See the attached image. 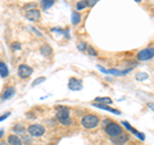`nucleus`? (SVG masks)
<instances>
[{
  "label": "nucleus",
  "instance_id": "nucleus-24",
  "mask_svg": "<svg viewBox=\"0 0 154 145\" xmlns=\"http://www.w3.org/2000/svg\"><path fill=\"white\" fill-rule=\"evenodd\" d=\"M85 2H86V4H88L89 7H94L95 4L99 2V0H85Z\"/></svg>",
  "mask_w": 154,
  "mask_h": 145
},
{
  "label": "nucleus",
  "instance_id": "nucleus-10",
  "mask_svg": "<svg viewBox=\"0 0 154 145\" xmlns=\"http://www.w3.org/2000/svg\"><path fill=\"white\" fill-rule=\"evenodd\" d=\"M8 144L9 145H22V139L16 134L9 135L8 136Z\"/></svg>",
  "mask_w": 154,
  "mask_h": 145
},
{
  "label": "nucleus",
  "instance_id": "nucleus-3",
  "mask_svg": "<svg viewBox=\"0 0 154 145\" xmlns=\"http://www.w3.org/2000/svg\"><path fill=\"white\" fill-rule=\"evenodd\" d=\"M105 132H107L110 137H117V136H119L121 134H123L122 132V127L119 126L118 123H116V122H110V123H108L107 126H105Z\"/></svg>",
  "mask_w": 154,
  "mask_h": 145
},
{
  "label": "nucleus",
  "instance_id": "nucleus-2",
  "mask_svg": "<svg viewBox=\"0 0 154 145\" xmlns=\"http://www.w3.org/2000/svg\"><path fill=\"white\" fill-rule=\"evenodd\" d=\"M99 122H100L99 118L94 114H86L82 117V119H81V125H82L85 128H94L98 126Z\"/></svg>",
  "mask_w": 154,
  "mask_h": 145
},
{
  "label": "nucleus",
  "instance_id": "nucleus-17",
  "mask_svg": "<svg viewBox=\"0 0 154 145\" xmlns=\"http://www.w3.org/2000/svg\"><path fill=\"white\" fill-rule=\"evenodd\" d=\"M80 19H81L80 13H77V12L72 13V23H73V25H77V23L80 22Z\"/></svg>",
  "mask_w": 154,
  "mask_h": 145
},
{
  "label": "nucleus",
  "instance_id": "nucleus-12",
  "mask_svg": "<svg viewBox=\"0 0 154 145\" xmlns=\"http://www.w3.org/2000/svg\"><path fill=\"white\" fill-rule=\"evenodd\" d=\"M93 105H94V107H98V108H100V109L108 110V112L116 113V114H121V112H119V110L114 109V108H110V107H108V105H104V104H100V103H95V104H93Z\"/></svg>",
  "mask_w": 154,
  "mask_h": 145
},
{
  "label": "nucleus",
  "instance_id": "nucleus-28",
  "mask_svg": "<svg viewBox=\"0 0 154 145\" xmlns=\"http://www.w3.org/2000/svg\"><path fill=\"white\" fill-rule=\"evenodd\" d=\"M3 134H4V130H0V139L3 137Z\"/></svg>",
  "mask_w": 154,
  "mask_h": 145
},
{
  "label": "nucleus",
  "instance_id": "nucleus-31",
  "mask_svg": "<svg viewBox=\"0 0 154 145\" xmlns=\"http://www.w3.org/2000/svg\"><path fill=\"white\" fill-rule=\"evenodd\" d=\"M135 2H141V0H135Z\"/></svg>",
  "mask_w": 154,
  "mask_h": 145
},
{
  "label": "nucleus",
  "instance_id": "nucleus-5",
  "mask_svg": "<svg viewBox=\"0 0 154 145\" xmlns=\"http://www.w3.org/2000/svg\"><path fill=\"white\" fill-rule=\"evenodd\" d=\"M154 57V49L153 48H146V49H143L141 51L137 53V59L139 60H149Z\"/></svg>",
  "mask_w": 154,
  "mask_h": 145
},
{
  "label": "nucleus",
  "instance_id": "nucleus-9",
  "mask_svg": "<svg viewBox=\"0 0 154 145\" xmlns=\"http://www.w3.org/2000/svg\"><path fill=\"white\" fill-rule=\"evenodd\" d=\"M14 94H16V88H13V86H8V88H5V90L3 91L2 99L3 100H8V99H11Z\"/></svg>",
  "mask_w": 154,
  "mask_h": 145
},
{
  "label": "nucleus",
  "instance_id": "nucleus-13",
  "mask_svg": "<svg viewBox=\"0 0 154 145\" xmlns=\"http://www.w3.org/2000/svg\"><path fill=\"white\" fill-rule=\"evenodd\" d=\"M8 75H9V69H8L7 64L0 60V76L4 79V77H8Z\"/></svg>",
  "mask_w": 154,
  "mask_h": 145
},
{
  "label": "nucleus",
  "instance_id": "nucleus-7",
  "mask_svg": "<svg viewBox=\"0 0 154 145\" xmlns=\"http://www.w3.org/2000/svg\"><path fill=\"white\" fill-rule=\"evenodd\" d=\"M25 16H26L27 19H30V21H37V19L40 18L41 13H40V11H38V9L33 8V9H30V11H26Z\"/></svg>",
  "mask_w": 154,
  "mask_h": 145
},
{
  "label": "nucleus",
  "instance_id": "nucleus-29",
  "mask_svg": "<svg viewBox=\"0 0 154 145\" xmlns=\"http://www.w3.org/2000/svg\"><path fill=\"white\" fill-rule=\"evenodd\" d=\"M149 107H150V108L154 110V104H153V103H149Z\"/></svg>",
  "mask_w": 154,
  "mask_h": 145
},
{
  "label": "nucleus",
  "instance_id": "nucleus-27",
  "mask_svg": "<svg viewBox=\"0 0 154 145\" xmlns=\"http://www.w3.org/2000/svg\"><path fill=\"white\" fill-rule=\"evenodd\" d=\"M12 48H13V50H16V49L19 50V49H21V45H19V44H13Z\"/></svg>",
  "mask_w": 154,
  "mask_h": 145
},
{
  "label": "nucleus",
  "instance_id": "nucleus-30",
  "mask_svg": "<svg viewBox=\"0 0 154 145\" xmlns=\"http://www.w3.org/2000/svg\"><path fill=\"white\" fill-rule=\"evenodd\" d=\"M0 145H9V144L5 143V141H0Z\"/></svg>",
  "mask_w": 154,
  "mask_h": 145
},
{
  "label": "nucleus",
  "instance_id": "nucleus-16",
  "mask_svg": "<svg viewBox=\"0 0 154 145\" xmlns=\"http://www.w3.org/2000/svg\"><path fill=\"white\" fill-rule=\"evenodd\" d=\"M40 51L42 53V55H51V53H53V50L50 49L49 45H42Z\"/></svg>",
  "mask_w": 154,
  "mask_h": 145
},
{
  "label": "nucleus",
  "instance_id": "nucleus-8",
  "mask_svg": "<svg viewBox=\"0 0 154 145\" xmlns=\"http://www.w3.org/2000/svg\"><path fill=\"white\" fill-rule=\"evenodd\" d=\"M68 88L71 90H73V91H77V90H81L82 89V82H81L80 80H77V79H69V82H68Z\"/></svg>",
  "mask_w": 154,
  "mask_h": 145
},
{
  "label": "nucleus",
  "instance_id": "nucleus-25",
  "mask_svg": "<svg viewBox=\"0 0 154 145\" xmlns=\"http://www.w3.org/2000/svg\"><path fill=\"white\" fill-rule=\"evenodd\" d=\"M86 49H88V46H86V44H85V42H82V41H81L80 44H79V50L84 51V50H86Z\"/></svg>",
  "mask_w": 154,
  "mask_h": 145
},
{
  "label": "nucleus",
  "instance_id": "nucleus-14",
  "mask_svg": "<svg viewBox=\"0 0 154 145\" xmlns=\"http://www.w3.org/2000/svg\"><path fill=\"white\" fill-rule=\"evenodd\" d=\"M113 143L114 144H118V145H122L125 141H127V135H125V134H121L119 136L117 137H113Z\"/></svg>",
  "mask_w": 154,
  "mask_h": 145
},
{
  "label": "nucleus",
  "instance_id": "nucleus-11",
  "mask_svg": "<svg viewBox=\"0 0 154 145\" xmlns=\"http://www.w3.org/2000/svg\"><path fill=\"white\" fill-rule=\"evenodd\" d=\"M122 125H123V126L125 127H126L127 130H128V131H131L132 134H135V135H136V136L137 137H140L141 140H144V139H145V136H144V135L141 134V132H139V131H136V130H135L132 126H131V125H130L128 122H126V121H123V122H122Z\"/></svg>",
  "mask_w": 154,
  "mask_h": 145
},
{
  "label": "nucleus",
  "instance_id": "nucleus-26",
  "mask_svg": "<svg viewBox=\"0 0 154 145\" xmlns=\"http://www.w3.org/2000/svg\"><path fill=\"white\" fill-rule=\"evenodd\" d=\"M9 114H11V113H9V112H7L5 114H3V116H2V117H0V121H3V119H5V118H8V117H9Z\"/></svg>",
  "mask_w": 154,
  "mask_h": 145
},
{
  "label": "nucleus",
  "instance_id": "nucleus-6",
  "mask_svg": "<svg viewBox=\"0 0 154 145\" xmlns=\"http://www.w3.org/2000/svg\"><path fill=\"white\" fill-rule=\"evenodd\" d=\"M32 68L30 66L27 64H21L18 67V76L21 77V79H28L31 75H32Z\"/></svg>",
  "mask_w": 154,
  "mask_h": 145
},
{
  "label": "nucleus",
  "instance_id": "nucleus-23",
  "mask_svg": "<svg viewBox=\"0 0 154 145\" xmlns=\"http://www.w3.org/2000/svg\"><path fill=\"white\" fill-rule=\"evenodd\" d=\"M86 50L89 51V54H90V55H94V57H95V55H98V53H96L94 48H91V46H88V49H86Z\"/></svg>",
  "mask_w": 154,
  "mask_h": 145
},
{
  "label": "nucleus",
  "instance_id": "nucleus-4",
  "mask_svg": "<svg viewBox=\"0 0 154 145\" xmlns=\"http://www.w3.org/2000/svg\"><path fill=\"white\" fill-rule=\"evenodd\" d=\"M27 131L30 134V136H32V137H40L44 135L45 128H44V126H41V125H38V123H33L28 127Z\"/></svg>",
  "mask_w": 154,
  "mask_h": 145
},
{
  "label": "nucleus",
  "instance_id": "nucleus-15",
  "mask_svg": "<svg viewBox=\"0 0 154 145\" xmlns=\"http://www.w3.org/2000/svg\"><path fill=\"white\" fill-rule=\"evenodd\" d=\"M54 3H55V0H41V7L42 9H49L50 7L54 5Z\"/></svg>",
  "mask_w": 154,
  "mask_h": 145
},
{
  "label": "nucleus",
  "instance_id": "nucleus-22",
  "mask_svg": "<svg viewBox=\"0 0 154 145\" xmlns=\"http://www.w3.org/2000/svg\"><path fill=\"white\" fill-rule=\"evenodd\" d=\"M45 81V77H38V79H36L35 81L32 82V86H36L38 84H41V82H44Z\"/></svg>",
  "mask_w": 154,
  "mask_h": 145
},
{
  "label": "nucleus",
  "instance_id": "nucleus-19",
  "mask_svg": "<svg viewBox=\"0 0 154 145\" xmlns=\"http://www.w3.org/2000/svg\"><path fill=\"white\" fill-rule=\"evenodd\" d=\"M13 131L16 132V135H18V134H21V132L25 131V127L21 126V125H17V126H14V127H13Z\"/></svg>",
  "mask_w": 154,
  "mask_h": 145
},
{
  "label": "nucleus",
  "instance_id": "nucleus-18",
  "mask_svg": "<svg viewBox=\"0 0 154 145\" xmlns=\"http://www.w3.org/2000/svg\"><path fill=\"white\" fill-rule=\"evenodd\" d=\"M95 103H108V104H110L112 103V99L110 98H96Z\"/></svg>",
  "mask_w": 154,
  "mask_h": 145
},
{
  "label": "nucleus",
  "instance_id": "nucleus-20",
  "mask_svg": "<svg viewBox=\"0 0 154 145\" xmlns=\"http://www.w3.org/2000/svg\"><path fill=\"white\" fill-rule=\"evenodd\" d=\"M86 7H88V4H86L85 0H81V2H79V3H77V5H76L77 11H81V9H84Z\"/></svg>",
  "mask_w": 154,
  "mask_h": 145
},
{
  "label": "nucleus",
  "instance_id": "nucleus-21",
  "mask_svg": "<svg viewBox=\"0 0 154 145\" xmlns=\"http://www.w3.org/2000/svg\"><path fill=\"white\" fill-rule=\"evenodd\" d=\"M136 79H137V80H140V81H141V80H146V79H148V75H146V73H144V72H140V73H137V75H136Z\"/></svg>",
  "mask_w": 154,
  "mask_h": 145
},
{
  "label": "nucleus",
  "instance_id": "nucleus-1",
  "mask_svg": "<svg viewBox=\"0 0 154 145\" xmlns=\"http://www.w3.org/2000/svg\"><path fill=\"white\" fill-rule=\"evenodd\" d=\"M57 118L62 125H64V126H69V125L72 123V121L69 118V109L66 108V107H58Z\"/></svg>",
  "mask_w": 154,
  "mask_h": 145
}]
</instances>
